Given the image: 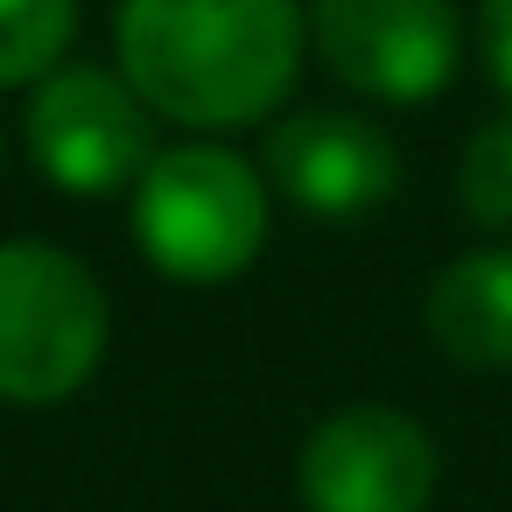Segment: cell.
Listing matches in <instances>:
<instances>
[{"label": "cell", "mask_w": 512, "mask_h": 512, "mask_svg": "<svg viewBox=\"0 0 512 512\" xmlns=\"http://www.w3.org/2000/svg\"><path fill=\"white\" fill-rule=\"evenodd\" d=\"M120 71L155 120L225 134L260 127L302 78V0H120Z\"/></svg>", "instance_id": "cell-1"}, {"label": "cell", "mask_w": 512, "mask_h": 512, "mask_svg": "<svg viewBox=\"0 0 512 512\" xmlns=\"http://www.w3.org/2000/svg\"><path fill=\"white\" fill-rule=\"evenodd\" d=\"M267 218H274L267 176L225 141L155 148V162L134 183V239L148 267L190 288L246 274L267 246Z\"/></svg>", "instance_id": "cell-2"}, {"label": "cell", "mask_w": 512, "mask_h": 512, "mask_svg": "<svg viewBox=\"0 0 512 512\" xmlns=\"http://www.w3.org/2000/svg\"><path fill=\"white\" fill-rule=\"evenodd\" d=\"M113 337L99 274L50 239H0V400H71Z\"/></svg>", "instance_id": "cell-3"}, {"label": "cell", "mask_w": 512, "mask_h": 512, "mask_svg": "<svg viewBox=\"0 0 512 512\" xmlns=\"http://www.w3.org/2000/svg\"><path fill=\"white\" fill-rule=\"evenodd\" d=\"M29 162L64 197H120L155 162V106L127 85V71L57 64L36 78L22 113Z\"/></svg>", "instance_id": "cell-4"}, {"label": "cell", "mask_w": 512, "mask_h": 512, "mask_svg": "<svg viewBox=\"0 0 512 512\" xmlns=\"http://www.w3.org/2000/svg\"><path fill=\"white\" fill-rule=\"evenodd\" d=\"M435 477V435L386 400L330 407L295 456V491L309 512H428Z\"/></svg>", "instance_id": "cell-5"}, {"label": "cell", "mask_w": 512, "mask_h": 512, "mask_svg": "<svg viewBox=\"0 0 512 512\" xmlns=\"http://www.w3.org/2000/svg\"><path fill=\"white\" fill-rule=\"evenodd\" d=\"M309 43L358 99L421 106L449 85L463 22L456 0H309Z\"/></svg>", "instance_id": "cell-6"}, {"label": "cell", "mask_w": 512, "mask_h": 512, "mask_svg": "<svg viewBox=\"0 0 512 512\" xmlns=\"http://www.w3.org/2000/svg\"><path fill=\"white\" fill-rule=\"evenodd\" d=\"M267 190L316 218H365L400 190V148L372 113H288L267 127Z\"/></svg>", "instance_id": "cell-7"}, {"label": "cell", "mask_w": 512, "mask_h": 512, "mask_svg": "<svg viewBox=\"0 0 512 512\" xmlns=\"http://www.w3.org/2000/svg\"><path fill=\"white\" fill-rule=\"evenodd\" d=\"M428 337L470 372H512V246H470L428 281Z\"/></svg>", "instance_id": "cell-8"}, {"label": "cell", "mask_w": 512, "mask_h": 512, "mask_svg": "<svg viewBox=\"0 0 512 512\" xmlns=\"http://www.w3.org/2000/svg\"><path fill=\"white\" fill-rule=\"evenodd\" d=\"M78 36V0H0V92L36 85Z\"/></svg>", "instance_id": "cell-9"}, {"label": "cell", "mask_w": 512, "mask_h": 512, "mask_svg": "<svg viewBox=\"0 0 512 512\" xmlns=\"http://www.w3.org/2000/svg\"><path fill=\"white\" fill-rule=\"evenodd\" d=\"M456 197H463V211H470L477 232H512V113L484 120L463 141Z\"/></svg>", "instance_id": "cell-10"}, {"label": "cell", "mask_w": 512, "mask_h": 512, "mask_svg": "<svg viewBox=\"0 0 512 512\" xmlns=\"http://www.w3.org/2000/svg\"><path fill=\"white\" fill-rule=\"evenodd\" d=\"M477 50L491 85L512 99V0H477Z\"/></svg>", "instance_id": "cell-11"}]
</instances>
